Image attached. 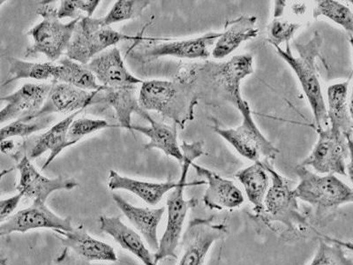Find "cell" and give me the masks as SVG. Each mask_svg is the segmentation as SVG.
<instances>
[{
	"mask_svg": "<svg viewBox=\"0 0 353 265\" xmlns=\"http://www.w3.org/2000/svg\"><path fill=\"white\" fill-rule=\"evenodd\" d=\"M254 72L253 56L247 53L232 57L227 61H206L185 66L176 79L190 84L198 99L212 106L228 103L238 109L244 101L241 81Z\"/></svg>",
	"mask_w": 353,
	"mask_h": 265,
	"instance_id": "1",
	"label": "cell"
},
{
	"mask_svg": "<svg viewBox=\"0 0 353 265\" xmlns=\"http://www.w3.org/2000/svg\"><path fill=\"white\" fill-rule=\"evenodd\" d=\"M181 148L183 157H184L181 163V178L167 198L166 228L159 241V249L154 254L157 264L167 257L176 258V249L181 241L183 227H184L188 211L194 209L199 204L196 199L192 198L188 200L185 199V188L188 186L205 184V181L187 182L189 168L193 165L195 159L205 153L203 143L183 141Z\"/></svg>",
	"mask_w": 353,
	"mask_h": 265,
	"instance_id": "2",
	"label": "cell"
},
{
	"mask_svg": "<svg viewBox=\"0 0 353 265\" xmlns=\"http://www.w3.org/2000/svg\"><path fill=\"white\" fill-rule=\"evenodd\" d=\"M141 85L139 103L146 112L159 113L182 129L194 119L199 99L187 81L150 80Z\"/></svg>",
	"mask_w": 353,
	"mask_h": 265,
	"instance_id": "3",
	"label": "cell"
},
{
	"mask_svg": "<svg viewBox=\"0 0 353 265\" xmlns=\"http://www.w3.org/2000/svg\"><path fill=\"white\" fill-rule=\"evenodd\" d=\"M321 43L323 39L320 34L315 32L307 43L296 44L299 53L297 57L292 55L289 43H286L285 50H283L280 46H274L277 55L291 66L297 75L299 84L313 112L317 130L326 128L329 124L326 103L316 68V59L320 56Z\"/></svg>",
	"mask_w": 353,
	"mask_h": 265,
	"instance_id": "4",
	"label": "cell"
},
{
	"mask_svg": "<svg viewBox=\"0 0 353 265\" xmlns=\"http://www.w3.org/2000/svg\"><path fill=\"white\" fill-rule=\"evenodd\" d=\"M37 12L43 20L27 33L32 43L28 47L25 56L43 55L50 62L59 61L68 50L75 26L81 17L63 23L57 15V9L46 4L37 9Z\"/></svg>",
	"mask_w": 353,
	"mask_h": 265,
	"instance_id": "5",
	"label": "cell"
},
{
	"mask_svg": "<svg viewBox=\"0 0 353 265\" xmlns=\"http://www.w3.org/2000/svg\"><path fill=\"white\" fill-rule=\"evenodd\" d=\"M137 39L103 26L100 18L81 17L75 26L65 55L72 61L86 66L94 57L121 41Z\"/></svg>",
	"mask_w": 353,
	"mask_h": 265,
	"instance_id": "6",
	"label": "cell"
},
{
	"mask_svg": "<svg viewBox=\"0 0 353 265\" xmlns=\"http://www.w3.org/2000/svg\"><path fill=\"white\" fill-rule=\"evenodd\" d=\"M242 115L241 126L234 128H222L214 126L213 130L232 145L239 155L245 159L261 162L267 161L273 164L280 151L274 146L263 132L258 128L252 115L250 106L247 101H243L238 107Z\"/></svg>",
	"mask_w": 353,
	"mask_h": 265,
	"instance_id": "7",
	"label": "cell"
},
{
	"mask_svg": "<svg viewBox=\"0 0 353 265\" xmlns=\"http://www.w3.org/2000/svg\"><path fill=\"white\" fill-rule=\"evenodd\" d=\"M296 173L299 182L293 193L299 200L321 209L352 203V188L336 175L321 176L301 165L296 168Z\"/></svg>",
	"mask_w": 353,
	"mask_h": 265,
	"instance_id": "8",
	"label": "cell"
},
{
	"mask_svg": "<svg viewBox=\"0 0 353 265\" xmlns=\"http://www.w3.org/2000/svg\"><path fill=\"white\" fill-rule=\"evenodd\" d=\"M271 177V186L265 197L261 215L271 222H279L291 231H297L308 226V222L301 210L298 199L285 177L274 169L273 164L261 161Z\"/></svg>",
	"mask_w": 353,
	"mask_h": 265,
	"instance_id": "9",
	"label": "cell"
},
{
	"mask_svg": "<svg viewBox=\"0 0 353 265\" xmlns=\"http://www.w3.org/2000/svg\"><path fill=\"white\" fill-rule=\"evenodd\" d=\"M317 132V143L301 166H310L315 172L323 175H347V159L352 157V141L334 128Z\"/></svg>",
	"mask_w": 353,
	"mask_h": 265,
	"instance_id": "10",
	"label": "cell"
},
{
	"mask_svg": "<svg viewBox=\"0 0 353 265\" xmlns=\"http://www.w3.org/2000/svg\"><path fill=\"white\" fill-rule=\"evenodd\" d=\"M101 90L102 88L97 91H87L71 85L52 81L48 96L42 107L33 115L19 119L30 123L54 113H74L83 110L87 107L103 103Z\"/></svg>",
	"mask_w": 353,
	"mask_h": 265,
	"instance_id": "11",
	"label": "cell"
},
{
	"mask_svg": "<svg viewBox=\"0 0 353 265\" xmlns=\"http://www.w3.org/2000/svg\"><path fill=\"white\" fill-rule=\"evenodd\" d=\"M227 233L225 224L214 222L212 217L190 221L183 235L179 265H203L214 243L225 238Z\"/></svg>",
	"mask_w": 353,
	"mask_h": 265,
	"instance_id": "12",
	"label": "cell"
},
{
	"mask_svg": "<svg viewBox=\"0 0 353 265\" xmlns=\"http://www.w3.org/2000/svg\"><path fill=\"white\" fill-rule=\"evenodd\" d=\"M74 228L70 219L59 217L46 206V204L33 203L26 209L12 214L0 226V238L11 233H23L36 229L71 232Z\"/></svg>",
	"mask_w": 353,
	"mask_h": 265,
	"instance_id": "13",
	"label": "cell"
},
{
	"mask_svg": "<svg viewBox=\"0 0 353 265\" xmlns=\"http://www.w3.org/2000/svg\"><path fill=\"white\" fill-rule=\"evenodd\" d=\"M17 168L20 175L17 185L19 194L31 199L33 203L46 204L50 195L56 191L72 190L78 187V183L74 179L58 177L50 179L37 171L36 167L25 155L19 161Z\"/></svg>",
	"mask_w": 353,
	"mask_h": 265,
	"instance_id": "14",
	"label": "cell"
},
{
	"mask_svg": "<svg viewBox=\"0 0 353 265\" xmlns=\"http://www.w3.org/2000/svg\"><path fill=\"white\" fill-rule=\"evenodd\" d=\"M86 66L103 87L137 86L144 81L128 71L121 50L116 46L94 57Z\"/></svg>",
	"mask_w": 353,
	"mask_h": 265,
	"instance_id": "15",
	"label": "cell"
},
{
	"mask_svg": "<svg viewBox=\"0 0 353 265\" xmlns=\"http://www.w3.org/2000/svg\"><path fill=\"white\" fill-rule=\"evenodd\" d=\"M52 84H26L15 92L0 97L6 103L0 110V125L30 116L37 112L43 105Z\"/></svg>",
	"mask_w": 353,
	"mask_h": 265,
	"instance_id": "16",
	"label": "cell"
},
{
	"mask_svg": "<svg viewBox=\"0 0 353 265\" xmlns=\"http://www.w3.org/2000/svg\"><path fill=\"white\" fill-rule=\"evenodd\" d=\"M192 166L199 176L206 179L205 184H208V188L203 195V202L205 206L210 210H232L244 204V195L234 182L196 164Z\"/></svg>",
	"mask_w": 353,
	"mask_h": 265,
	"instance_id": "17",
	"label": "cell"
},
{
	"mask_svg": "<svg viewBox=\"0 0 353 265\" xmlns=\"http://www.w3.org/2000/svg\"><path fill=\"white\" fill-rule=\"evenodd\" d=\"M221 32H210L203 36L156 44L145 52L148 58L174 57L187 59H208Z\"/></svg>",
	"mask_w": 353,
	"mask_h": 265,
	"instance_id": "18",
	"label": "cell"
},
{
	"mask_svg": "<svg viewBox=\"0 0 353 265\" xmlns=\"http://www.w3.org/2000/svg\"><path fill=\"white\" fill-rule=\"evenodd\" d=\"M112 199L140 235L143 236L150 251L156 252L159 246L157 230L165 213V208L151 209V208L134 206L116 194H113Z\"/></svg>",
	"mask_w": 353,
	"mask_h": 265,
	"instance_id": "19",
	"label": "cell"
},
{
	"mask_svg": "<svg viewBox=\"0 0 353 265\" xmlns=\"http://www.w3.org/2000/svg\"><path fill=\"white\" fill-rule=\"evenodd\" d=\"M99 225L103 233L112 237L122 248L135 255L144 265H157L154 254L145 245L140 233L125 225L121 217L101 216Z\"/></svg>",
	"mask_w": 353,
	"mask_h": 265,
	"instance_id": "20",
	"label": "cell"
},
{
	"mask_svg": "<svg viewBox=\"0 0 353 265\" xmlns=\"http://www.w3.org/2000/svg\"><path fill=\"white\" fill-rule=\"evenodd\" d=\"M62 236L61 241L65 247L72 249L79 257L87 262H117V255L114 248L94 239L88 235L83 227L74 228L71 232L57 231Z\"/></svg>",
	"mask_w": 353,
	"mask_h": 265,
	"instance_id": "21",
	"label": "cell"
},
{
	"mask_svg": "<svg viewBox=\"0 0 353 265\" xmlns=\"http://www.w3.org/2000/svg\"><path fill=\"white\" fill-rule=\"evenodd\" d=\"M258 34L259 28L255 17L247 15L230 21L214 44L211 56L216 59H225L237 50L242 43L255 39Z\"/></svg>",
	"mask_w": 353,
	"mask_h": 265,
	"instance_id": "22",
	"label": "cell"
},
{
	"mask_svg": "<svg viewBox=\"0 0 353 265\" xmlns=\"http://www.w3.org/2000/svg\"><path fill=\"white\" fill-rule=\"evenodd\" d=\"M81 112L83 110H78L77 112L72 113L71 115L66 117L61 121L53 125L48 131L40 135L34 141L30 149L28 150L26 155L28 159L32 161L49 151L50 156L46 162L44 163L42 170L46 169L63 150L70 147L68 139V128L70 127L71 123Z\"/></svg>",
	"mask_w": 353,
	"mask_h": 265,
	"instance_id": "23",
	"label": "cell"
},
{
	"mask_svg": "<svg viewBox=\"0 0 353 265\" xmlns=\"http://www.w3.org/2000/svg\"><path fill=\"white\" fill-rule=\"evenodd\" d=\"M103 102L114 110L119 127L131 131L132 115L134 113L140 115L148 121L149 112L141 108L137 93V86L121 88L102 87L101 90Z\"/></svg>",
	"mask_w": 353,
	"mask_h": 265,
	"instance_id": "24",
	"label": "cell"
},
{
	"mask_svg": "<svg viewBox=\"0 0 353 265\" xmlns=\"http://www.w3.org/2000/svg\"><path fill=\"white\" fill-rule=\"evenodd\" d=\"M176 182H152L122 176L119 173L110 170L108 178V187L110 190H125L137 195L145 203L159 204L165 195L176 187Z\"/></svg>",
	"mask_w": 353,
	"mask_h": 265,
	"instance_id": "25",
	"label": "cell"
},
{
	"mask_svg": "<svg viewBox=\"0 0 353 265\" xmlns=\"http://www.w3.org/2000/svg\"><path fill=\"white\" fill-rule=\"evenodd\" d=\"M350 79L343 83L331 85L327 90V115L330 127L342 132L352 141V118L348 102Z\"/></svg>",
	"mask_w": 353,
	"mask_h": 265,
	"instance_id": "26",
	"label": "cell"
},
{
	"mask_svg": "<svg viewBox=\"0 0 353 265\" xmlns=\"http://www.w3.org/2000/svg\"><path fill=\"white\" fill-rule=\"evenodd\" d=\"M147 121L150 124L149 127L134 125L131 127V131L141 132L150 139L149 143L145 144V149L162 150L167 156L173 157L181 165L184 157L178 141L176 126L166 125L165 123L154 121L151 116Z\"/></svg>",
	"mask_w": 353,
	"mask_h": 265,
	"instance_id": "27",
	"label": "cell"
},
{
	"mask_svg": "<svg viewBox=\"0 0 353 265\" xmlns=\"http://www.w3.org/2000/svg\"><path fill=\"white\" fill-rule=\"evenodd\" d=\"M244 187L248 201L253 204L255 213L261 214L263 211L265 197L270 188V173L261 162L242 169L235 175Z\"/></svg>",
	"mask_w": 353,
	"mask_h": 265,
	"instance_id": "28",
	"label": "cell"
},
{
	"mask_svg": "<svg viewBox=\"0 0 353 265\" xmlns=\"http://www.w3.org/2000/svg\"><path fill=\"white\" fill-rule=\"evenodd\" d=\"M53 81L71 85L87 91H97L102 88V85L97 84L96 77L87 66L68 58L59 61L58 70Z\"/></svg>",
	"mask_w": 353,
	"mask_h": 265,
	"instance_id": "29",
	"label": "cell"
},
{
	"mask_svg": "<svg viewBox=\"0 0 353 265\" xmlns=\"http://www.w3.org/2000/svg\"><path fill=\"white\" fill-rule=\"evenodd\" d=\"M9 77L3 86L21 79L37 81L55 80L58 65L53 62H30L22 59L9 58Z\"/></svg>",
	"mask_w": 353,
	"mask_h": 265,
	"instance_id": "30",
	"label": "cell"
},
{
	"mask_svg": "<svg viewBox=\"0 0 353 265\" xmlns=\"http://www.w3.org/2000/svg\"><path fill=\"white\" fill-rule=\"evenodd\" d=\"M326 17L335 22L352 37L353 31V14L351 9L334 0L318 2L313 11V17Z\"/></svg>",
	"mask_w": 353,
	"mask_h": 265,
	"instance_id": "31",
	"label": "cell"
},
{
	"mask_svg": "<svg viewBox=\"0 0 353 265\" xmlns=\"http://www.w3.org/2000/svg\"><path fill=\"white\" fill-rule=\"evenodd\" d=\"M150 4V1L144 0H119L105 17L100 18L101 23L105 27L119 23V22L134 20L140 17L144 9Z\"/></svg>",
	"mask_w": 353,
	"mask_h": 265,
	"instance_id": "32",
	"label": "cell"
},
{
	"mask_svg": "<svg viewBox=\"0 0 353 265\" xmlns=\"http://www.w3.org/2000/svg\"><path fill=\"white\" fill-rule=\"evenodd\" d=\"M110 128H119L118 125L110 124L105 119L88 118L74 119L68 128V139L70 146L75 145L93 132Z\"/></svg>",
	"mask_w": 353,
	"mask_h": 265,
	"instance_id": "33",
	"label": "cell"
},
{
	"mask_svg": "<svg viewBox=\"0 0 353 265\" xmlns=\"http://www.w3.org/2000/svg\"><path fill=\"white\" fill-rule=\"evenodd\" d=\"M309 265H353V262L346 255L341 245L329 244L321 239L316 253Z\"/></svg>",
	"mask_w": 353,
	"mask_h": 265,
	"instance_id": "34",
	"label": "cell"
},
{
	"mask_svg": "<svg viewBox=\"0 0 353 265\" xmlns=\"http://www.w3.org/2000/svg\"><path fill=\"white\" fill-rule=\"evenodd\" d=\"M52 119L48 117L34 121V122L26 123L21 121V119L9 123L0 128V143L6 140H9L12 137H27L34 134V132L43 130L48 127Z\"/></svg>",
	"mask_w": 353,
	"mask_h": 265,
	"instance_id": "35",
	"label": "cell"
},
{
	"mask_svg": "<svg viewBox=\"0 0 353 265\" xmlns=\"http://www.w3.org/2000/svg\"><path fill=\"white\" fill-rule=\"evenodd\" d=\"M100 3L99 0H64L57 9V15L61 21L65 18L75 20L81 17V12H85L87 17H92Z\"/></svg>",
	"mask_w": 353,
	"mask_h": 265,
	"instance_id": "36",
	"label": "cell"
},
{
	"mask_svg": "<svg viewBox=\"0 0 353 265\" xmlns=\"http://www.w3.org/2000/svg\"><path fill=\"white\" fill-rule=\"evenodd\" d=\"M301 27V24L274 18L268 26L270 43L272 46H280L283 43H288Z\"/></svg>",
	"mask_w": 353,
	"mask_h": 265,
	"instance_id": "37",
	"label": "cell"
},
{
	"mask_svg": "<svg viewBox=\"0 0 353 265\" xmlns=\"http://www.w3.org/2000/svg\"><path fill=\"white\" fill-rule=\"evenodd\" d=\"M22 195L17 194L6 199L0 200V226L14 214L21 200Z\"/></svg>",
	"mask_w": 353,
	"mask_h": 265,
	"instance_id": "38",
	"label": "cell"
},
{
	"mask_svg": "<svg viewBox=\"0 0 353 265\" xmlns=\"http://www.w3.org/2000/svg\"><path fill=\"white\" fill-rule=\"evenodd\" d=\"M285 1H276L275 2V11H274V18L277 19L282 17L283 8H285Z\"/></svg>",
	"mask_w": 353,
	"mask_h": 265,
	"instance_id": "39",
	"label": "cell"
},
{
	"mask_svg": "<svg viewBox=\"0 0 353 265\" xmlns=\"http://www.w3.org/2000/svg\"><path fill=\"white\" fill-rule=\"evenodd\" d=\"M14 148V141L9 139V140H6L0 143V150L3 153H8L9 151H11Z\"/></svg>",
	"mask_w": 353,
	"mask_h": 265,
	"instance_id": "40",
	"label": "cell"
},
{
	"mask_svg": "<svg viewBox=\"0 0 353 265\" xmlns=\"http://www.w3.org/2000/svg\"><path fill=\"white\" fill-rule=\"evenodd\" d=\"M68 255H66V251L64 252V254L61 255V257L59 258V265H83L80 263H78V262H72L71 260H68Z\"/></svg>",
	"mask_w": 353,
	"mask_h": 265,
	"instance_id": "41",
	"label": "cell"
},
{
	"mask_svg": "<svg viewBox=\"0 0 353 265\" xmlns=\"http://www.w3.org/2000/svg\"><path fill=\"white\" fill-rule=\"evenodd\" d=\"M12 171V169H6V170H3V171L0 172V181H2L3 178H4V177L6 175H8L9 173H11Z\"/></svg>",
	"mask_w": 353,
	"mask_h": 265,
	"instance_id": "42",
	"label": "cell"
},
{
	"mask_svg": "<svg viewBox=\"0 0 353 265\" xmlns=\"http://www.w3.org/2000/svg\"><path fill=\"white\" fill-rule=\"evenodd\" d=\"M0 265H8V259L1 253H0Z\"/></svg>",
	"mask_w": 353,
	"mask_h": 265,
	"instance_id": "43",
	"label": "cell"
},
{
	"mask_svg": "<svg viewBox=\"0 0 353 265\" xmlns=\"http://www.w3.org/2000/svg\"><path fill=\"white\" fill-rule=\"evenodd\" d=\"M6 3V0H0V8H1V6L4 5Z\"/></svg>",
	"mask_w": 353,
	"mask_h": 265,
	"instance_id": "44",
	"label": "cell"
}]
</instances>
